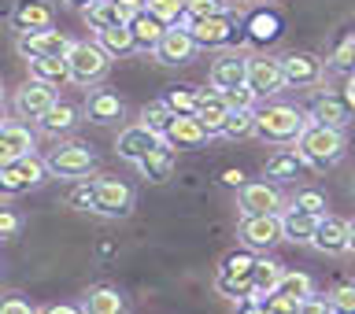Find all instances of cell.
I'll return each mask as SVG.
<instances>
[{
    "mask_svg": "<svg viewBox=\"0 0 355 314\" xmlns=\"http://www.w3.org/2000/svg\"><path fill=\"white\" fill-rule=\"evenodd\" d=\"M137 166H141V174L148 177V182H155V185L171 182V177H174V148H171L166 141H159L152 152L141 155Z\"/></svg>",
    "mask_w": 355,
    "mask_h": 314,
    "instance_id": "603a6c76",
    "label": "cell"
},
{
    "mask_svg": "<svg viewBox=\"0 0 355 314\" xmlns=\"http://www.w3.org/2000/svg\"><path fill=\"white\" fill-rule=\"evenodd\" d=\"M344 130H329V126H318V122H307L304 133L296 141V152L304 166H315V171H326V166H337L344 159Z\"/></svg>",
    "mask_w": 355,
    "mask_h": 314,
    "instance_id": "6da1fadb",
    "label": "cell"
},
{
    "mask_svg": "<svg viewBox=\"0 0 355 314\" xmlns=\"http://www.w3.org/2000/svg\"><path fill=\"white\" fill-rule=\"evenodd\" d=\"M300 171H304V159H300V152H277L266 159L263 174L270 177V182H296Z\"/></svg>",
    "mask_w": 355,
    "mask_h": 314,
    "instance_id": "4dcf8cb0",
    "label": "cell"
},
{
    "mask_svg": "<svg viewBox=\"0 0 355 314\" xmlns=\"http://www.w3.org/2000/svg\"><path fill=\"white\" fill-rule=\"evenodd\" d=\"M352 119H355V107L348 104L344 93H322L311 104V122H318V126L344 130V126H352Z\"/></svg>",
    "mask_w": 355,
    "mask_h": 314,
    "instance_id": "4fadbf2b",
    "label": "cell"
},
{
    "mask_svg": "<svg viewBox=\"0 0 355 314\" xmlns=\"http://www.w3.org/2000/svg\"><path fill=\"white\" fill-rule=\"evenodd\" d=\"M189 33H193L196 49H226L237 37V19L230 11H218V15H204V19H189L185 22Z\"/></svg>",
    "mask_w": 355,
    "mask_h": 314,
    "instance_id": "52a82bcc",
    "label": "cell"
},
{
    "mask_svg": "<svg viewBox=\"0 0 355 314\" xmlns=\"http://www.w3.org/2000/svg\"><path fill=\"white\" fill-rule=\"evenodd\" d=\"M107 67H111V55L96 41H71V49H67V71H71L74 85H96L107 74Z\"/></svg>",
    "mask_w": 355,
    "mask_h": 314,
    "instance_id": "277c9868",
    "label": "cell"
},
{
    "mask_svg": "<svg viewBox=\"0 0 355 314\" xmlns=\"http://www.w3.org/2000/svg\"><path fill=\"white\" fill-rule=\"evenodd\" d=\"M44 163H49V174L55 177H85L96 166V155L85 144H60V148H52V155Z\"/></svg>",
    "mask_w": 355,
    "mask_h": 314,
    "instance_id": "9c48e42d",
    "label": "cell"
},
{
    "mask_svg": "<svg viewBox=\"0 0 355 314\" xmlns=\"http://www.w3.org/2000/svg\"><path fill=\"white\" fill-rule=\"evenodd\" d=\"M241 215H282V193L266 182L241 185Z\"/></svg>",
    "mask_w": 355,
    "mask_h": 314,
    "instance_id": "e0dca14e",
    "label": "cell"
},
{
    "mask_svg": "<svg viewBox=\"0 0 355 314\" xmlns=\"http://www.w3.org/2000/svg\"><path fill=\"white\" fill-rule=\"evenodd\" d=\"M82 15H85V22H89V30H104V26H115V22H122L115 0H89V4H82Z\"/></svg>",
    "mask_w": 355,
    "mask_h": 314,
    "instance_id": "1f68e13d",
    "label": "cell"
},
{
    "mask_svg": "<svg viewBox=\"0 0 355 314\" xmlns=\"http://www.w3.org/2000/svg\"><path fill=\"white\" fill-rule=\"evenodd\" d=\"M44 174H49V163L37 159V155H19L15 163L0 166V196H22L30 193L33 185L44 182Z\"/></svg>",
    "mask_w": 355,
    "mask_h": 314,
    "instance_id": "5b68a950",
    "label": "cell"
},
{
    "mask_svg": "<svg viewBox=\"0 0 355 314\" xmlns=\"http://www.w3.org/2000/svg\"><path fill=\"white\" fill-rule=\"evenodd\" d=\"M152 55H155L159 63H166V67H182V63L193 60V55H196V41H193V33H189L185 22L166 26L163 37H159V44L152 49Z\"/></svg>",
    "mask_w": 355,
    "mask_h": 314,
    "instance_id": "ba28073f",
    "label": "cell"
},
{
    "mask_svg": "<svg viewBox=\"0 0 355 314\" xmlns=\"http://www.w3.org/2000/svg\"><path fill=\"white\" fill-rule=\"evenodd\" d=\"M71 37L63 30H33V33H19V52L33 60V55H67Z\"/></svg>",
    "mask_w": 355,
    "mask_h": 314,
    "instance_id": "2e32d148",
    "label": "cell"
},
{
    "mask_svg": "<svg viewBox=\"0 0 355 314\" xmlns=\"http://www.w3.org/2000/svg\"><path fill=\"white\" fill-rule=\"evenodd\" d=\"M300 311H307V314H326V311H333V304L329 299H304V304H300Z\"/></svg>",
    "mask_w": 355,
    "mask_h": 314,
    "instance_id": "c3c4849f",
    "label": "cell"
},
{
    "mask_svg": "<svg viewBox=\"0 0 355 314\" xmlns=\"http://www.w3.org/2000/svg\"><path fill=\"white\" fill-rule=\"evenodd\" d=\"M274 293H282V296H293V299H300L304 304L307 296H315V285H311V277L307 274H296V270H288V274H282V281H277V288Z\"/></svg>",
    "mask_w": 355,
    "mask_h": 314,
    "instance_id": "d590c367",
    "label": "cell"
},
{
    "mask_svg": "<svg viewBox=\"0 0 355 314\" xmlns=\"http://www.w3.org/2000/svg\"><path fill=\"white\" fill-rule=\"evenodd\" d=\"M315 226H318V215H311V211L296 207V204L282 215V233H285V241H293V244H311Z\"/></svg>",
    "mask_w": 355,
    "mask_h": 314,
    "instance_id": "4316f807",
    "label": "cell"
},
{
    "mask_svg": "<svg viewBox=\"0 0 355 314\" xmlns=\"http://www.w3.org/2000/svg\"><path fill=\"white\" fill-rule=\"evenodd\" d=\"M96 44L111 55V60H122V55L137 52V44H133V33H130V22H115V26L96 30Z\"/></svg>",
    "mask_w": 355,
    "mask_h": 314,
    "instance_id": "83f0119b",
    "label": "cell"
},
{
    "mask_svg": "<svg viewBox=\"0 0 355 314\" xmlns=\"http://www.w3.org/2000/svg\"><path fill=\"white\" fill-rule=\"evenodd\" d=\"M119 4H133V8H144V0H119Z\"/></svg>",
    "mask_w": 355,
    "mask_h": 314,
    "instance_id": "db71d44e",
    "label": "cell"
},
{
    "mask_svg": "<svg viewBox=\"0 0 355 314\" xmlns=\"http://www.w3.org/2000/svg\"><path fill=\"white\" fill-rule=\"evenodd\" d=\"M71 4H89V0H71Z\"/></svg>",
    "mask_w": 355,
    "mask_h": 314,
    "instance_id": "11a10c76",
    "label": "cell"
},
{
    "mask_svg": "<svg viewBox=\"0 0 355 314\" xmlns=\"http://www.w3.org/2000/svg\"><path fill=\"white\" fill-rule=\"evenodd\" d=\"M307 119L300 115L296 107L288 104H263L255 107V137L266 141V144H296L300 133H304Z\"/></svg>",
    "mask_w": 355,
    "mask_h": 314,
    "instance_id": "7a4b0ae2",
    "label": "cell"
},
{
    "mask_svg": "<svg viewBox=\"0 0 355 314\" xmlns=\"http://www.w3.org/2000/svg\"><path fill=\"white\" fill-rule=\"evenodd\" d=\"M0 314H30V304H22V299H4Z\"/></svg>",
    "mask_w": 355,
    "mask_h": 314,
    "instance_id": "681fc988",
    "label": "cell"
},
{
    "mask_svg": "<svg viewBox=\"0 0 355 314\" xmlns=\"http://www.w3.org/2000/svg\"><path fill=\"white\" fill-rule=\"evenodd\" d=\"M329 304H333V311H355V281H344V285H337L329 293Z\"/></svg>",
    "mask_w": 355,
    "mask_h": 314,
    "instance_id": "ee69618b",
    "label": "cell"
},
{
    "mask_svg": "<svg viewBox=\"0 0 355 314\" xmlns=\"http://www.w3.org/2000/svg\"><path fill=\"white\" fill-rule=\"evenodd\" d=\"M282 263H274V259H255V270H252V293L255 296H270L277 281H282Z\"/></svg>",
    "mask_w": 355,
    "mask_h": 314,
    "instance_id": "d6a6232c",
    "label": "cell"
},
{
    "mask_svg": "<svg viewBox=\"0 0 355 314\" xmlns=\"http://www.w3.org/2000/svg\"><path fill=\"white\" fill-rule=\"evenodd\" d=\"M78 115H82V111H78L74 104H63V100H55V104L44 111L37 122H41V130H44V133L60 137V133H71V130L78 126Z\"/></svg>",
    "mask_w": 355,
    "mask_h": 314,
    "instance_id": "f546056e",
    "label": "cell"
},
{
    "mask_svg": "<svg viewBox=\"0 0 355 314\" xmlns=\"http://www.w3.org/2000/svg\"><path fill=\"white\" fill-rule=\"evenodd\" d=\"M248 33H252V41H274L277 33H282V22H277V15H270V11H255L248 19Z\"/></svg>",
    "mask_w": 355,
    "mask_h": 314,
    "instance_id": "74e56055",
    "label": "cell"
},
{
    "mask_svg": "<svg viewBox=\"0 0 355 314\" xmlns=\"http://www.w3.org/2000/svg\"><path fill=\"white\" fill-rule=\"evenodd\" d=\"M174 119H178V115H174L171 107H166V100H152V104L141 107V122H144V126H148L152 133H159V137H163L166 130H171Z\"/></svg>",
    "mask_w": 355,
    "mask_h": 314,
    "instance_id": "e575fe53",
    "label": "cell"
},
{
    "mask_svg": "<svg viewBox=\"0 0 355 314\" xmlns=\"http://www.w3.org/2000/svg\"><path fill=\"white\" fill-rule=\"evenodd\" d=\"M55 100H60V96H55V85L30 78V82L15 93V111H19V119H33V122H37L44 111L55 104Z\"/></svg>",
    "mask_w": 355,
    "mask_h": 314,
    "instance_id": "5bb4252c",
    "label": "cell"
},
{
    "mask_svg": "<svg viewBox=\"0 0 355 314\" xmlns=\"http://www.w3.org/2000/svg\"><path fill=\"white\" fill-rule=\"evenodd\" d=\"M185 4L189 0H144V8H148L152 15H159L166 26H174V22L185 19Z\"/></svg>",
    "mask_w": 355,
    "mask_h": 314,
    "instance_id": "ab89813d",
    "label": "cell"
},
{
    "mask_svg": "<svg viewBox=\"0 0 355 314\" xmlns=\"http://www.w3.org/2000/svg\"><path fill=\"white\" fill-rule=\"evenodd\" d=\"M163 30H166V22H163L159 15H152L148 8H141L137 15L130 19V33H133V44H137V52H152L155 44H159Z\"/></svg>",
    "mask_w": 355,
    "mask_h": 314,
    "instance_id": "d4e9b609",
    "label": "cell"
},
{
    "mask_svg": "<svg viewBox=\"0 0 355 314\" xmlns=\"http://www.w3.org/2000/svg\"><path fill=\"white\" fill-rule=\"evenodd\" d=\"M244 78H248V55H241V52H222L211 63V85L215 89H233Z\"/></svg>",
    "mask_w": 355,
    "mask_h": 314,
    "instance_id": "44dd1931",
    "label": "cell"
},
{
    "mask_svg": "<svg viewBox=\"0 0 355 314\" xmlns=\"http://www.w3.org/2000/svg\"><path fill=\"white\" fill-rule=\"evenodd\" d=\"M252 130H255V107H230L226 126H222V137L241 141V137H252Z\"/></svg>",
    "mask_w": 355,
    "mask_h": 314,
    "instance_id": "836d02e7",
    "label": "cell"
},
{
    "mask_svg": "<svg viewBox=\"0 0 355 314\" xmlns=\"http://www.w3.org/2000/svg\"><path fill=\"white\" fill-rule=\"evenodd\" d=\"M222 182H226V185H237V189H241V185H244V174H241V171H226V174H222Z\"/></svg>",
    "mask_w": 355,
    "mask_h": 314,
    "instance_id": "f907efd6",
    "label": "cell"
},
{
    "mask_svg": "<svg viewBox=\"0 0 355 314\" xmlns=\"http://www.w3.org/2000/svg\"><path fill=\"white\" fill-rule=\"evenodd\" d=\"M122 307H126V299H122L115 288H96V293H89V299H85V311H93V314H119Z\"/></svg>",
    "mask_w": 355,
    "mask_h": 314,
    "instance_id": "8d00e7d4",
    "label": "cell"
},
{
    "mask_svg": "<svg viewBox=\"0 0 355 314\" xmlns=\"http://www.w3.org/2000/svg\"><path fill=\"white\" fill-rule=\"evenodd\" d=\"M11 237H19V215L0 211V241H11Z\"/></svg>",
    "mask_w": 355,
    "mask_h": 314,
    "instance_id": "7dc6e473",
    "label": "cell"
},
{
    "mask_svg": "<svg viewBox=\"0 0 355 314\" xmlns=\"http://www.w3.org/2000/svg\"><path fill=\"white\" fill-rule=\"evenodd\" d=\"M33 152V133L19 122H0V166L15 163L19 155Z\"/></svg>",
    "mask_w": 355,
    "mask_h": 314,
    "instance_id": "ffe728a7",
    "label": "cell"
},
{
    "mask_svg": "<svg viewBox=\"0 0 355 314\" xmlns=\"http://www.w3.org/2000/svg\"><path fill=\"white\" fill-rule=\"evenodd\" d=\"M163 141L171 144V148H200V144L207 141V130L200 126V119L196 115H178L174 122H171V130L163 133Z\"/></svg>",
    "mask_w": 355,
    "mask_h": 314,
    "instance_id": "cb8c5ba5",
    "label": "cell"
},
{
    "mask_svg": "<svg viewBox=\"0 0 355 314\" xmlns=\"http://www.w3.org/2000/svg\"><path fill=\"white\" fill-rule=\"evenodd\" d=\"M30 63V78L37 82H49V85H63L71 82V71H67V55H33Z\"/></svg>",
    "mask_w": 355,
    "mask_h": 314,
    "instance_id": "f1b7e54d",
    "label": "cell"
},
{
    "mask_svg": "<svg viewBox=\"0 0 355 314\" xmlns=\"http://www.w3.org/2000/svg\"><path fill=\"white\" fill-rule=\"evenodd\" d=\"M311 244H315L318 252H326V255H344L348 252V222L337 218V215H322Z\"/></svg>",
    "mask_w": 355,
    "mask_h": 314,
    "instance_id": "ac0fdd59",
    "label": "cell"
},
{
    "mask_svg": "<svg viewBox=\"0 0 355 314\" xmlns=\"http://www.w3.org/2000/svg\"><path fill=\"white\" fill-rule=\"evenodd\" d=\"M296 207H304V211H311V215H326V196L318 193V189H304V193H296V200H293Z\"/></svg>",
    "mask_w": 355,
    "mask_h": 314,
    "instance_id": "7bdbcfd3",
    "label": "cell"
},
{
    "mask_svg": "<svg viewBox=\"0 0 355 314\" xmlns=\"http://www.w3.org/2000/svg\"><path fill=\"white\" fill-rule=\"evenodd\" d=\"M85 115H89V122H96V126H111V122H119L126 115V107H122V100L115 93L96 89V93L85 100Z\"/></svg>",
    "mask_w": 355,
    "mask_h": 314,
    "instance_id": "484cf974",
    "label": "cell"
},
{
    "mask_svg": "<svg viewBox=\"0 0 355 314\" xmlns=\"http://www.w3.org/2000/svg\"><path fill=\"white\" fill-rule=\"evenodd\" d=\"M252 270H255V255L252 248H241V252H230L226 259H222L218 274H215V288L226 299H241L252 296Z\"/></svg>",
    "mask_w": 355,
    "mask_h": 314,
    "instance_id": "3957f363",
    "label": "cell"
},
{
    "mask_svg": "<svg viewBox=\"0 0 355 314\" xmlns=\"http://www.w3.org/2000/svg\"><path fill=\"white\" fill-rule=\"evenodd\" d=\"M218 11H226V0H189L185 19H204V15H218Z\"/></svg>",
    "mask_w": 355,
    "mask_h": 314,
    "instance_id": "f6af8a7d",
    "label": "cell"
},
{
    "mask_svg": "<svg viewBox=\"0 0 355 314\" xmlns=\"http://www.w3.org/2000/svg\"><path fill=\"white\" fill-rule=\"evenodd\" d=\"M196 96H200V104H196V119H200V126L207 130V137H218L222 126H226V115H230V104H226V96H222V89H196Z\"/></svg>",
    "mask_w": 355,
    "mask_h": 314,
    "instance_id": "9a60e30c",
    "label": "cell"
},
{
    "mask_svg": "<svg viewBox=\"0 0 355 314\" xmlns=\"http://www.w3.org/2000/svg\"><path fill=\"white\" fill-rule=\"evenodd\" d=\"M93 182V215L122 218L133 207V189L119 177H89Z\"/></svg>",
    "mask_w": 355,
    "mask_h": 314,
    "instance_id": "8992f818",
    "label": "cell"
},
{
    "mask_svg": "<svg viewBox=\"0 0 355 314\" xmlns=\"http://www.w3.org/2000/svg\"><path fill=\"white\" fill-rule=\"evenodd\" d=\"M282 71H285V85L293 89H315L322 78H326V63L311 52H293L282 60Z\"/></svg>",
    "mask_w": 355,
    "mask_h": 314,
    "instance_id": "8fae6325",
    "label": "cell"
},
{
    "mask_svg": "<svg viewBox=\"0 0 355 314\" xmlns=\"http://www.w3.org/2000/svg\"><path fill=\"white\" fill-rule=\"evenodd\" d=\"M329 67H333V71H340V74H352L355 71V33H348V37L333 49Z\"/></svg>",
    "mask_w": 355,
    "mask_h": 314,
    "instance_id": "60d3db41",
    "label": "cell"
},
{
    "mask_svg": "<svg viewBox=\"0 0 355 314\" xmlns=\"http://www.w3.org/2000/svg\"><path fill=\"white\" fill-rule=\"evenodd\" d=\"M71 207H78V211H93V182H82V185H74L71 189Z\"/></svg>",
    "mask_w": 355,
    "mask_h": 314,
    "instance_id": "bcb514c9",
    "label": "cell"
},
{
    "mask_svg": "<svg viewBox=\"0 0 355 314\" xmlns=\"http://www.w3.org/2000/svg\"><path fill=\"white\" fill-rule=\"evenodd\" d=\"M163 137L159 133H152L144 122H137V126H126L119 133V141H115V152L122 155V159H130V163H137L144 152H152L155 144H159Z\"/></svg>",
    "mask_w": 355,
    "mask_h": 314,
    "instance_id": "d6986e66",
    "label": "cell"
},
{
    "mask_svg": "<svg viewBox=\"0 0 355 314\" xmlns=\"http://www.w3.org/2000/svg\"><path fill=\"white\" fill-rule=\"evenodd\" d=\"M222 96H226L230 107H255V100H259L248 82H241V85H233V89H222Z\"/></svg>",
    "mask_w": 355,
    "mask_h": 314,
    "instance_id": "b9f144b4",
    "label": "cell"
},
{
    "mask_svg": "<svg viewBox=\"0 0 355 314\" xmlns=\"http://www.w3.org/2000/svg\"><path fill=\"white\" fill-rule=\"evenodd\" d=\"M348 252H355V222H348Z\"/></svg>",
    "mask_w": 355,
    "mask_h": 314,
    "instance_id": "f5cc1de1",
    "label": "cell"
},
{
    "mask_svg": "<svg viewBox=\"0 0 355 314\" xmlns=\"http://www.w3.org/2000/svg\"><path fill=\"white\" fill-rule=\"evenodd\" d=\"M344 96H348V104L355 107V74H348V89H344Z\"/></svg>",
    "mask_w": 355,
    "mask_h": 314,
    "instance_id": "816d5d0a",
    "label": "cell"
},
{
    "mask_svg": "<svg viewBox=\"0 0 355 314\" xmlns=\"http://www.w3.org/2000/svg\"><path fill=\"white\" fill-rule=\"evenodd\" d=\"M255 96H274L285 89V71L282 60H270V55H248V78H244Z\"/></svg>",
    "mask_w": 355,
    "mask_h": 314,
    "instance_id": "7c38bea8",
    "label": "cell"
},
{
    "mask_svg": "<svg viewBox=\"0 0 355 314\" xmlns=\"http://www.w3.org/2000/svg\"><path fill=\"white\" fill-rule=\"evenodd\" d=\"M241 241L252 252H266L270 244L285 241L282 233V215H244L241 218Z\"/></svg>",
    "mask_w": 355,
    "mask_h": 314,
    "instance_id": "30bf717a",
    "label": "cell"
},
{
    "mask_svg": "<svg viewBox=\"0 0 355 314\" xmlns=\"http://www.w3.org/2000/svg\"><path fill=\"white\" fill-rule=\"evenodd\" d=\"M11 26L19 33H33V30H49L52 26V8L44 0H19L11 11Z\"/></svg>",
    "mask_w": 355,
    "mask_h": 314,
    "instance_id": "7402d4cb",
    "label": "cell"
},
{
    "mask_svg": "<svg viewBox=\"0 0 355 314\" xmlns=\"http://www.w3.org/2000/svg\"><path fill=\"white\" fill-rule=\"evenodd\" d=\"M196 104H200V96H196L193 85H178L166 93V107H171L174 115H196Z\"/></svg>",
    "mask_w": 355,
    "mask_h": 314,
    "instance_id": "f35d334b",
    "label": "cell"
}]
</instances>
